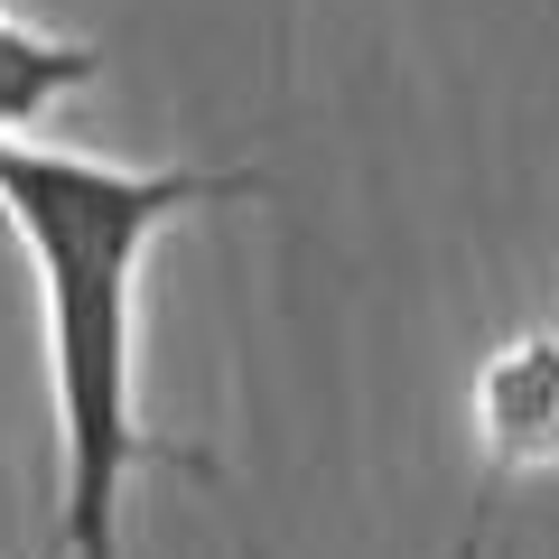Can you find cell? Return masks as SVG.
I'll use <instances>...</instances> for the list:
<instances>
[{
    "label": "cell",
    "mask_w": 559,
    "mask_h": 559,
    "mask_svg": "<svg viewBox=\"0 0 559 559\" xmlns=\"http://www.w3.org/2000/svg\"><path fill=\"white\" fill-rule=\"evenodd\" d=\"M271 197L261 168H140L66 140H0V224L47 299V401H57V550L121 559V495L150 466L215 476V457L140 419V271L168 224Z\"/></svg>",
    "instance_id": "obj_1"
},
{
    "label": "cell",
    "mask_w": 559,
    "mask_h": 559,
    "mask_svg": "<svg viewBox=\"0 0 559 559\" xmlns=\"http://www.w3.org/2000/svg\"><path fill=\"white\" fill-rule=\"evenodd\" d=\"M38 559H66V550H57V540H47V550H38Z\"/></svg>",
    "instance_id": "obj_4"
},
{
    "label": "cell",
    "mask_w": 559,
    "mask_h": 559,
    "mask_svg": "<svg viewBox=\"0 0 559 559\" xmlns=\"http://www.w3.org/2000/svg\"><path fill=\"white\" fill-rule=\"evenodd\" d=\"M476 457L495 485L559 466V326L495 345L476 373Z\"/></svg>",
    "instance_id": "obj_2"
},
{
    "label": "cell",
    "mask_w": 559,
    "mask_h": 559,
    "mask_svg": "<svg viewBox=\"0 0 559 559\" xmlns=\"http://www.w3.org/2000/svg\"><path fill=\"white\" fill-rule=\"evenodd\" d=\"M94 75H103V47L57 38V28L0 10V140H28L66 94H84Z\"/></svg>",
    "instance_id": "obj_3"
}]
</instances>
